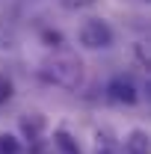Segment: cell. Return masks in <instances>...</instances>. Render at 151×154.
<instances>
[{"label": "cell", "mask_w": 151, "mask_h": 154, "mask_svg": "<svg viewBox=\"0 0 151 154\" xmlns=\"http://www.w3.org/2000/svg\"><path fill=\"white\" fill-rule=\"evenodd\" d=\"M0 154H21V142L12 134H0Z\"/></svg>", "instance_id": "ba28073f"}, {"label": "cell", "mask_w": 151, "mask_h": 154, "mask_svg": "<svg viewBox=\"0 0 151 154\" xmlns=\"http://www.w3.org/2000/svg\"><path fill=\"white\" fill-rule=\"evenodd\" d=\"M77 38H80V45H83L86 51H107V48L113 45L116 36H113V27H110L107 21L89 18V21H83V27H80Z\"/></svg>", "instance_id": "7a4b0ae2"}, {"label": "cell", "mask_w": 151, "mask_h": 154, "mask_svg": "<svg viewBox=\"0 0 151 154\" xmlns=\"http://www.w3.org/2000/svg\"><path fill=\"white\" fill-rule=\"evenodd\" d=\"M125 154H148V134L142 128H136L125 136V145H122Z\"/></svg>", "instance_id": "277c9868"}, {"label": "cell", "mask_w": 151, "mask_h": 154, "mask_svg": "<svg viewBox=\"0 0 151 154\" xmlns=\"http://www.w3.org/2000/svg\"><path fill=\"white\" fill-rule=\"evenodd\" d=\"M42 38H45V45H48V48H59V45H62V36H59L57 30H45Z\"/></svg>", "instance_id": "8fae6325"}, {"label": "cell", "mask_w": 151, "mask_h": 154, "mask_svg": "<svg viewBox=\"0 0 151 154\" xmlns=\"http://www.w3.org/2000/svg\"><path fill=\"white\" fill-rule=\"evenodd\" d=\"M98 0H62V6L68 9V12H80V9H89V6H95Z\"/></svg>", "instance_id": "30bf717a"}, {"label": "cell", "mask_w": 151, "mask_h": 154, "mask_svg": "<svg viewBox=\"0 0 151 154\" xmlns=\"http://www.w3.org/2000/svg\"><path fill=\"white\" fill-rule=\"evenodd\" d=\"M12 92H15V86H12V77L0 71V104H6V101L12 98Z\"/></svg>", "instance_id": "9c48e42d"}, {"label": "cell", "mask_w": 151, "mask_h": 154, "mask_svg": "<svg viewBox=\"0 0 151 154\" xmlns=\"http://www.w3.org/2000/svg\"><path fill=\"white\" fill-rule=\"evenodd\" d=\"M107 98H110L113 104H125V107H131V104H136L139 92H136V83H133L131 77L116 74L113 80L107 83Z\"/></svg>", "instance_id": "3957f363"}, {"label": "cell", "mask_w": 151, "mask_h": 154, "mask_svg": "<svg viewBox=\"0 0 151 154\" xmlns=\"http://www.w3.org/2000/svg\"><path fill=\"white\" fill-rule=\"evenodd\" d=\"M21 131H24V136L27 139H42V134H45V119L39 113H27L24 119H21Z\"/></svg>", "instance_id": "5b68a950"}, {"label": "cell", "mask_w": 151, "mask_h": 154, "mask_svg": "<svg viewBox=\"0 0 151 154\" xmlns=\"http://www.w3.org/2000/svg\"><path fill=\"white\" fill-rule=\"evenodd\" d=\"M54 145H57L62 154H80V145H77V139L68 134L65 128H57V131H54Z\"/></svg>", "instance_id": "8992f818"}, {"label": "cell", "mask_w": 151, "mask_h": 154, "mask_svg": "<svg viewBox=\"0 0 151 154\" xmlns=\"http://www.w3.org/2000/svg\"><path fill=\"white\" fill-rule=\"evenodd\" d=\"M42 74L62 89H80L83 83V62L74 54H57L42 65Z\"/></svg>", "instance_id": "6da1fadb"}, {"label": "cell", "mask_w": 151, "mask_h": 154, "mask_svg": "<svg viewBox=\"0 0 151 154\" xmlns=\"http://www.w3.org/2000/svg\"><path fill=\"white\" fill-rule=\"evenodd\" d=\"M92 154H125V151H122V142H116L110 134H98Z\"/></svg>", "instance_id": "52a82bcc"}]
</instances>
